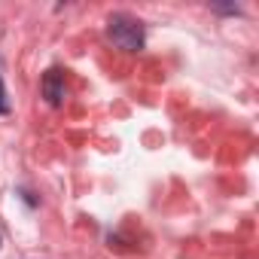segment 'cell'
<instances>
[{
  "label": "cell",
  "mask_w": 259,
  "mask_h": 259,
  "mask_svg": "<svg viewBox=\"0 0 259 259\" xmlns=\"http://www.w3.org/2000/svg\"><path fill=\"white\" fill-rule=\"evenodd\" d=\"M107 40L122 49V52H141L144 43H147V34H144V22L128 16V13H113L107 19Z\"/></svg>",
  "instance_id": "6da1fadb"
},
{
  "label": "cell",
  "mask_w": 259,
  "mask_h": 259,
  "mask_svg": "<svg viewBox=\"0 0 259 259\" xmlns=\"http://www.w3.org/2000/svg\"><path fill=\"white\" fill-rule=\"evenodd\" d=\"M0 113H10V104H7V92H4V79H0Z\"/></svg>",
  "instance_id": "3957f363"
},
{
  "label": "cell",
  "mask_w": 259,
  "mask_h": 259,
  "mask_svg": "<svg viewBox=\"0 0 259 259\" xmlns=\"http://www.w3.org/2000/svg\"><path fill=\"white\" fill-rule=\"evenodd\" d=\"M43 98H46L52 107H58V104L64 101V73H61V70H49V73L43 76Z\"/></svg>",
  "instance_id": "7a4b0ae2"
},
{
  "label": "cell",
  "mask_w": 259,
  "mask_h": 259,
  "mask_svg": "<svg viewBox=\"0 0 259 259\" xmlns=\"http://www.w3.org/2000/svg\"><path fill=\"white\" fill-rule=\"evenodd\" d=\"M0 247H4V238H0Z\"/></svg>",
  "instance_id": "277c9868"
}]
</instances>
